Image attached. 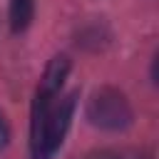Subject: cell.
<instances>
[{"label":"cell","instance_id":"6da1fadb","mask_svg":"<svg viewBox=\"0 0 159 159\" xmlns=\"http://www.w3.org/2000/svg\"><path fill=\"white\" fill-rule=\"evenodd\" d=\"M72 112H75V94L62 97L60 92H40L35 97L32 104V124H30V149H32V159H50L72 122Z\"/></svg>","mask_w":159,"mask_h":159},{"label":"cell","instance_id":"7a4b0ae2","mask_svg":"<svg viewBox=\"0 0 159 159\" xmlns=\"http://www.w3.org/2000/svg\"><path fill=\"white\" fill-rule=\"evenodd\" d=\"M87 117L94 127L102 129H124L132 122V107L127 97L112 87L97 89L87 102Z\"/></svg>","mask_w":159,"mask_h":159},{"label":"cell","instance_id":"3957f363","mask_svg":"<svg viewBox=\"0 0 159 159\" xmlns=\"http://www.w3.org/2000/svg\"><path fill=\"white\" fill-rule=\"evenodd\" d=\"M67 72H70V60H67L65 55H57V57L47 65V70H45L42 82H40L37 89H40V92H52V94H57V92L62 89V84H65Z\"/></svg>","mask_w":159,"mask_h":159},{"label":"cell","instance_id":"277c9868","mask_svg":"<svg viewBox=\"0 0 159 159\" xmlns=\"http://www.w3.org/2000/svg\"><path fill=\"white\" fill-rule=\"evenodd\" d=\"M35 15V0H10V27L12 32L27 30Z\"/></svg>","mask_w":159,"mask_h":159},{"label":"cell","instance_id":"5b68a950","mask_svg":"<svg viewBox=\"0 0 159 159\" xmlns=\"http://www.w3.org/2000/svg\"><path fill=\"white\" fill-rule=\"evenodd\" d=\"M7 139H10V129H7V122H5V117L0 114V149L7 144Z\"/></svg>","mask_w":159,"mask_h":159},{"label":"cell","instance_id":"8992f818","mask_svg":"<svg viewBox=\"0 0 159 159\" xmlns=\"http://www.w3.org/2000/svg\"><path fill=\"white\" fill-rule=\"evenodd\" d=\"M87 159H117V157L109 154V152H94V154H89Z\"/></svg>","mask_w":159,"mask_h":159}]
</instances>
